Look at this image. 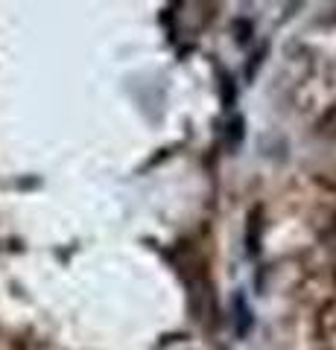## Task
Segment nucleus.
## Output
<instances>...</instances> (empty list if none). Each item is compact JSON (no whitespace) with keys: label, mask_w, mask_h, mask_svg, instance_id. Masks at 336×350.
<instances>
[]
</instances>
